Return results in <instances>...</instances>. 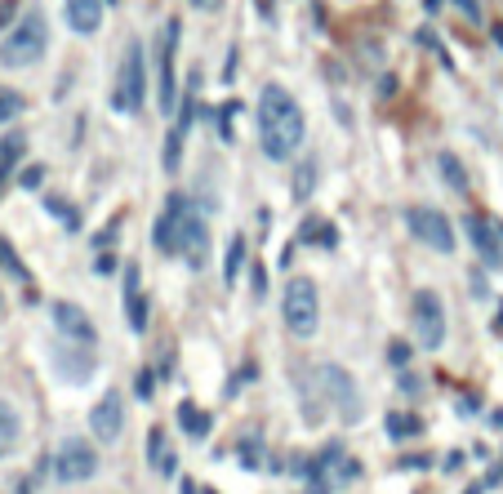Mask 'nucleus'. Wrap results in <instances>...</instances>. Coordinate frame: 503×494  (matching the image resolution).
Segmentation results:
<instances>
[{
	"label": "nucleus",
	"instance_id": "f257e3e1",
	"mask_svg": "<svg viewBox=\"0 0 503 494\" xmlns=\"http://www.w3.org/2000/svg\"><path fill=\"white\" fill-rule=\"evenodd\" d=\"M303 134H307V121H303L298 98L290 89H281V85H263V94H258V143H263V156L286 165L290 156H298Z\"/></svg>",
	"mask_w": 503,
	"mask_h": 494
},
{
	"label": "nucleus",
	"instance_id": "f03ea898",
	"mask_svg": "<svg viewBox=\"0 0 503 494\" xmlns=\"http://www.w3.org/2000/svg\"><path fill=\"white\" fill-rule=\"evenodd\" d=\"M156 246L166 254H178L192 272H201L210 263V227H206V214L192 206V197H169L166 218L156 223Z\"/></svg>",
	"mask_w": 503,
	"mask_h": 494
},
{
	"label": "nucleus",
	"instance_id": "7ed1b4c3",
	"mask_svg": "<svg viewBox=\"0 0 503 494\" xmlns=\"http://www.w3.org/2000/svg\"><path fill=\"white\" fill-rule=\"evenodd\" d=\"M45 49H49V23H45L41 9H27V14L18 18V27H14V32L5 36V45H0V67L23 72V67L41 63Z\"/></svg>",
	"mask_w": 503,
	"mask_h": 494
},
{
	"label": "nucleus",
	"instance_id": "20e7f679",
	"mask_svg": "<svg viewBox=\"0 0 503 494\" xmlns=\"http://www.w3.org/2000/svg\"><path fill=\"white\" fill-rule=\"evenodd\" d=\"M281 321L294 338H312L321 326V294L312 277H294L286 281V298H281Z\"/></svg>",
	"mask_w": 503,
	"mask_h": 494
},
{
	"label": "nucleus",
	"instance_id": "39448f33",
	"mask_svg": "<svg viewBox=\"0 0 503 494\" xmlns=\"http://www.w3.org/2000/svg\"><path fill=\"white\" fill-rule=\"evenodd\" d=\"M143 94H147V58H143V41H129L121 54V76L112 89V107L116 112H138L143 107Z\"/></svg>",
	"mask_w": 503,
	"mask_h": 494
},
{
	"label": "nucleus",
	"instance_id": "423d86ee",
	"mask_svg": "<svg viewBox=\"0 0 503 494\" xmlns=\"http://www.w3.org/2000/svg\"><path fill=\"white\" fill-rule=\"evenodd\" d=\"M410 321H415V338H419V348L437 352V348L446 343V307H441V294L419 289V294H415V303H410Z\"/></svg>",
	"mask_w": 503,
	"mask_h": 494
},
{
	"label": "nucleus",
	"instance_id": "0eeeda50",
	"mask_svg": "<svg viewBox=\"0 0 503 494\" xmlns=\"http://www.w3.org/2000/svg\"><path fill=\"white\" fill-rule=\"evenodd\" d=\"M317 388H321V397H330L338 406V418L343 423H357L361 418V392H357V383H352V374L343 370V366H317Z\"/></svg>",
	"mask_w": 503,
	"mask_h": 494
},
{
	"label": "nucleus",
	"instance_id": "6e6552de",
	"mask_svg": "<svg viewBox=\"0 0 503 494\" xmlns=\"http://www.w3.org/2000/svg\"><path fill=\"white\" fill-rule=\"evenodd\" d=\"M406 223H410L415 241H423L428 249H437V254L455 249V227H450V218L437 206H410L406 209Z\"/></svg>",
	"mask_w": 503,
	"mask_h": 494
},
{
	"label": "nucleus",
	"instance_id": "1a4fd4ad",
	"mask_svg": "<svg viewBox=\"0 0 503 494\" xmlns=\"http://www.w3.org/2000/svg\"><path fill=\"white\" fill-rule=\"evenodd\" d=\"M54 477L58 481H94L98 477V450L89 446V441H81V437H67L63 446H58V454H54Z\"/></svg>",
	"mask_w": 503,
	"mask_h": 494
},
{
	"label": "nucleus",
	"instance_id": "9d476101",
	"mask_svg": "<svg viewBox=\"0 0 503 494\" xmlns=\"http://www.w3.org/2000/svg\"><path fill=\"white\" fill-rule=\"evenodd\" d=\"M183 41V27H178V18L166 23V32H161V45H156V54H161V112L166 116H178V81H174V49Z\"/></svg>",
	"mask_w": 503,
	"mask_h": 494
},
{
	"label": "nucleus",
	"instance_id": "9b49d317",
	"mask_svg": "<svg viewBox=\"0 0 503 494\" xmlns=\"http://www.w3.org/2000/svg\"><path fill=\"white\" fill-rule=\"evenodd\" d=\"M89 432H94V441H121V432H126V401H121V392H107L94 410H89Z\"/></svg>",
	"mask_w": 503,
	"mask_h": 494
},
{
	"label": "nucleus",
	"instance_id": "f8f14e48",
	"mask_svg": "<svg viewBox=\"0 0 503 494\" xmlns=\"http://www.w3.org/2000/svg\"><path fill=\"white\" fill-rule=\"evenodd\" d=\"M54 326H58V334L67 338V343H85V348H94V338H98V329H94V321H89V312H85L81 303H54Z\"/></svg>",
	"mask_w": 503,
	"mask_h": 494
},
{
	"label": "nucleus",
	"instance_id": "ddd939ff",
	"mask_svg": "<svg viewBox=\"0 0 503 494\" xmlns=\"http://www.w3.org/2000/svg\"><path fill=\"white\" fill-rule=\"evenodd\" d=\"M54 366H58V374L67 378V383H85L89 374H94V348H85V343H76L72 352H67V338L54 348Z\"/></svg>",
	"mask_w": 503,
	"mask_h": 494
},
{
	"label": "nucleus",
	"instance_id": "4468645a",
	"mask_svg": "<svg viewBox=\"0 0 503 494\" xmlns=\"http://www.w3.org/2000/svg\"><path fill=\"white\" fill-rule=\"evenodd\" d=\"M463 227H468V237H472L477 254L486 258V267H503V241H499V227H495V223H486V218H463Z\"/></svg>",
	"mask_w": 503,
	"mask_h": 494
},
{
	"label": "nucleus",
	"instance_id": "2eb2a0df",
	"mask_svg": "<svg viewBox=\"0 0 503 494\" xmlns=\"http://www.w3.org/2000/svg\"><path fill=\"white\" fill-rule=\"evenodd\" d=\"M192 98H196V76H192V85H187V98H183V107H178V125L169 129V138H166V156H161L166 174H174V169H178V152H183V138H187V125H192Z\"/></svg>",
	"mask_w": 503,
	"mask_h": 494
},
{
	"label": "nucleus",
	"instance_id": "dca6fc26",
	"mask_svg": "<svg viewBox=\"0 0 503 494\" xmlns=\"http://www.w3.org/2000/svg\"><path fill=\"white\" fill-rule=\"evenodd\" d=\"M63 9H67V27L76 36H94L103 23V0H63Z\"/></svg>",
	"mask_w": 503,
	"mask_h": 494
},
{
	"label": "nucleus",
	"instance_id": "f3484780",
	"mask_svg": "<svg viewBox=\"0 0 503 494\" xmlns=\"http://www.w3.org/2000/svg\"><path fill=\"white\" fill-rule=\"evenodd\" d=\"M126 317L134 334L147 329V294L138 286V267H126Z\"/></svg>",
	"mask_w": 503,
	"mask_h": 494
},
{
	"label": "nucleus",
	"instance_id": "a211bd4d",
	"mask_svg": "<svg viewBox=\"0 0 503 494\" xmlns=\"http://www.w3.org/2000/svg\"><path fill=\"white\" fill-rule=\"evenodd\" d=\"M18 441H23V418L0 397V459H9V454L18 450Z\"/></svg>",
	"mask_w": 503,
	"mask_h": 494
},
{
	"label": "nucleus",
	"instance_id": "6ab92c4d",
	"mask_svg": "<svg viewBox=\"0 0 503 494\" xmlns=\"http://www.w3.org/2000/svg\"><path fill=\"white\" fill-rule=\"evenodd\" d=\"M317 178H321V161L317 156H298V165H294V201H307L312 192H317Z\"/></svg>",
	"mask_w": 503,
	"mask_h": 494
},
{
	"label": "nucleus",
	"instance_id": "aec40b11",
	"mask_svg": "<svg viewBox=\"0 0 503 494\" xmlns=\"http://www.w3.org/2000/svg\"><path fill=\"white\" fill-rule=\"evenodd\" d=\"M147 459H152L166 477H174V468H178V463L166 454V432H161V428H152V432H147Z\"/></svg>",
	"mask_w": 503,
	"mask_h": 494
},
{
	"label": "nucleus",
	"instance_id": "412c9836",
	"mask_svg": "<svg viewBox=\"0 0 503 494\" xmlns=\"http://www.w3.org/2000/svg\"><path fill=\"white\" fill-rule=\"evenodd\" d=\"M423 423L415 414H387V437L392 441H410V437H419Z\"/></svg>",
	"mask_w": 503,
	"mask_h": 494
},
{
	"label": "nucleus",
	"instance_id": "4be33fe9",
	"mask_svg": "<svg viewBox=\"0 0 503 494\" xmlns=\"http://www.w3.org/2000/svg\"><path fill=\"white\" fill-rule=\"evenodd\" d=\"M437 169H441V178H446V183H450V192H468V174H463V165L455 161V156H450V152H441V156H437Z\"/></svg>",
	"mask_w": 503,
	"mask_h": 494
},
{
	"label": "nucleus",
	"instance_id": "5701e85b",
	"mask_svg": "<svg viewBox=\"0 0 503 494\" xmlns=\"http://www.w3.org/2000/svg\"><path fill=\"white\" fill-rule=\"evenodd\" d=\"M23 94L18 89H9V85H0V125H9V121H18L23 116Z\"/></svg>",
	"mask_w": 503,
	"mask_h": 494
},
{
	"label": "nucleus",
	"instance_id": "b1692460",
	"mask_svg": "<svg viewBox=\"0 0 503 494\" xmlns=\"http://www.w3.org/2000/svg\"><path fill=\"white\" fill-rule=\"evenodd\" d=\"M178 418H183V428H187L196 441L210 432V418H206V414H196V406H192V401H183V406H178Z\"/></svg>",
	"mask_w": 503,
	"mask_h": 494
},
{
	"label": "nucleus",
	"instance_id": "393cba45",
	"mask_svg": "<svg viewBox=\"0 0 503 494\" xmlns=\"http://www.w3.org/2000/svg\"><path fill=\"white\" fill-rule=\"evenodd\" d=\"M241 263H246V241H241V237H232V246H227V263H223V281H227V286L236 281Z\"/></svg>",
	"mask_w": 503,
	"mask_h": 494
},
{
	"label": "nucleus",
	"instance_id": "a878e982",
	"mask_svg": "<svg viewBox=\"0 0 503 494\" xmlns=\"http://www.w3.org/2000/svg\"><path fill=\"white\" fill-rule=\"evenodd\" d=\"M0 267H5V272H14V277H27V272H23V263H18V254L9 249L5 237H0Z\"/></svg>",
	"mask_w": 503,
	"mask_h": 494
},
{
	"label": "nucleus",
	"instance_id": "bb28decb",
	"mask_svg": "<svg viewBox=\"0 0 503 494\" xmlns=\"http://www.w3.org/2000/svg\"><path fill=\"white\" fill-rule=\"evenodd\" d=\"M45 206L54 209V214H58V218H63V223H67V227H72V232H76V223H81V214H76V209H67V206H63V201H54V197H49V201H45Z\"/></svg>",
	"mask_w": 503,
	"mask_h": 494
},
{
	"label": "nucleus",
	"instance_id": "cd10ccee",
	"mask_svg": "<svg viewBox=\"0 0 503 494\" xmlns=\"http://www.w3.org/2000/svg\"><path fill=\"white\" fill-rule=\"evenodd\" d=\"M18 183H23L27 192H36V187H41V183H45V169H41V165H32V169H23V178H18Z\"/></svg>",
	"mask_w": 503,
	"mask_h": 494
},
{
	"label": "nucleus",
	"instance_id": "c85d7f7f",
	"mask_svg": "<svg viewBox=\"0 0 503 494\" xmlns=\"http://www.w3.org/2000/svg\"><path fill=\"white\" fill-rule=\"evenodd\" d=\"M455 5L463 9V18H468V23H481V5H477V0H455Z\"/></svg>",
	"mask_w": 503,
	"mask_h": 494
},
{
	"label": "nucleus",
	"instance_id": "c756f323",
	"mask_svg": "<svg viewBox=\"0 0 503 494\" xmlns=\"http://www.w3.org/2000/svg\"><path fill=\"white\" fill-rule=\"evenodd\" d=\"M94 272H98V277H107V272H116V258H112V254H98V263H94Z\"/></svg>",
	"mask_w": 503,
	"mask_h": 494
},
{
	"label": "nucleus",
	"instance_id": "7c9ffc66",
	"mask_svg": "<svg viewBox=\"0 0 503 494\" xmlns=\"http://www.w3.org/2000/svg\"><path fill=\"white\" fill-rule=\"evenodd\" d=\"M134 392H138V397H147V392H152V374H147V370L134 378Z\"/></svg>",
	"mask_w": 503,
	"mask_h": 494
},
{
	"label": "nucleus",
	"instance_id": "2f4dec72",
	"mask_svg": "<svg viewBox=\"0 0 503 494\" xmlns=\"http://www.w3.org/2000/svg\"><path fill=\"white\" fill-rule=\"evenodd\" d=\"M192 5H196L201 14H214V9H223V0H192Z\"/></svg>",
	"mask_w": 503,
	"mask_h": 494
},
{
	"label": "nucleus",
	"instance_id": "473e14b6",
	"mask_svg": "<svg viewBox=\"0 0 503 494\" xmlns=\"http://www.w3.org/2000/svg\"><path fill=\"white\" fill-rule=\"evenodd\" d=\"M387 357H392L397 366H406V343H397V348H387Z\"/></svg>",
	"mask_w": 503,
	"mask_h": 494
},
{
	"label": "nucleus",
	"instance_id": "72a5a7b5",
	"mask_svg": "<svg viewBox=\"0 0 503 494\" xmlns=\"http://www.w3.org/2000/svg\"><path fill=\"white\" fill-rule=\"evenodd\" d=\"M9 9H14V0H5V5H0V27L9 23Z\"/></svg>",
	"mask_w": 503,
	"mask_h": 494
},
{
	"label": "nucleus",
	"instance_id": "f704fd0d",
	"mask_svg": "<svg viewBox=\"0 0 503 494\" xmlns=\"http://www.w3.org/2000/svg\"><path fill=\"white\" fill-rule=\"evenodd\" d=\"M258 14H263V18H272V0H258Z\"/></svg>",
	"mask_w": 503,
	"mask_h": 494
},
{
	"label": "nucleus",
	"instance_id": "c9c22d12",
	"mask_svg": "<svg viewBox=\"0 0 503 494\" xmlns=\"http://www.w3.org/2000/svg\"><path fill=\"white\" fill-rule=\"evenodd\" d=\"M468 494H481V486H472V490H468Z\"/></svg>",
	"mask_w": 503,
	"mask_h": 494
}]
</instances>
